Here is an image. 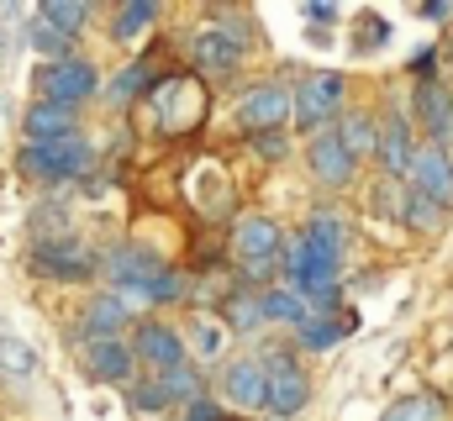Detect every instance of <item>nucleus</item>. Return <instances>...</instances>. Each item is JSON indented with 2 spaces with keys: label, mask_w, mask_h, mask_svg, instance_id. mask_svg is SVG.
I'll return each instance as SVG.
<instances>
[{
  "label": "nucleus",
  "mask_w": 453,
  "mask_h": 421,
  "mask_svg": "<svg viewBox=\"0 0 453 421\" xmlns=\"http://www.w3.org/2000/svg\"><path fill=\"white\" fill-rule=\"evenodd\" d=\"M21 169H27L32 180H48V185H58V180H80V174L90 169V142H85V137L32 142V148L21 153Z\"/></svg>",
  "instance_id": "obj_1"
},
{
  "label": "nucleus",
  "mask_w": 453,
  "mask_h": 421,
  "mask_svg": "<svg viewBox=\"0 0 453 421\" xmlns=\"http://www.w3.org/2000/svg\"><path fill=\"white\" fill-rule=\"evenodd\" d=\"M201 116H206V90L196 80H185V74L158 80V90H153V121L164 132H190Z\"/></svg>",
  "instance_id": "obj_2"
},
{
  "label": "nucleus",
  "mask_w": 453,
  "mask_h": 421,
  "mask_svg": "<svg viewBox=\"0 0 453 421\" xmlns=\"http://www.w3.org/2000/svg\"><path fill=\"white\" fill-rule=\"evenodd\" d=\"M232 248L248 269V279H264L274 264H280V226L269 216H242L237 232H232Z\"/></svg>",
  "instance_id": "obj_3"
},
{
  "label": "nucleus",
  "mask_w": 453,
  "mask_h": 421,
  "mask_svg": "<svg viewBox=\"0 0 453 421\" xmlns=\"http://www.w3.org/2000/svg\"><path fill=\"white\" fill-rule=\"evenodd\" d=\"M290 111H296V96H290L285 85H258V90H248V96L237 101V121H242L248 132L269 137V132H280V126L290 121Z\"/></svg>",
  "instance_id": "obj_4"
},
{
  "label": "nucleus",
  "mask_w": 453,
  "mask_h": 421,
  "mask_svg": "<svg viewBox=\"0 0 453 421\" xmlns=\"http://www.w3.org/2000/svg\"><path fill=\"white\" fill-rule=\"evenodd\" d=\"M264 369H269V411H274V417H296V411L306 406V395H311L301 364L285 358V353H269Z\"/></svg>",
  "instance_id": "obj_5"
},
{
  "label": "nucleus",
  "mask_w": 453,
  "mask_h": 421,
  "mask_svg": "<svg viewBox=\"0 0 453 421\" xmlns=\"http://www.w3.org/2000/svg\"><path fill=\"white\" fill-rule=\"evenodd\" d=\"M338 105H342V74L317 69V74L301 80V90H296V121H301V126H322Z\"/></svg>",
  "instance_id": "obj_6"
},
{
  "label": "nucleus",
  "mask_w": 453,
  "mask_h": 421,
  "mask_svg": "<svg viewBox=\"0 0 453 421\" xmlns=\"http://www.w3.org/2000/svg\"><path fill=\"white\" fill-rule=\"evenodd\" d=\"M90 96H96V69L80 64V58H64V64H53V69L42 74V101L74 111V105L90 101Z\"/></svg>",
  "instance_id": "obj_7"
},
{
  "label": "nucleus",
  "mask_w": 453,
  "mask_h": 421,
  "mask_svg": "<svg viewBox=\"0 0 453 421\" xmlns=\"http://www.w3.org/2000/svg\"><path fill=\"white\" fill-rule=\"evenodd\" d=\"M190 53H196V64H201L206 74H232V69L242 64V37H232L226 27L206 21V27L190 37Z\"/></svg>",
  "instance_id": "obj_8"
},
{
  "label": "nucleus",
  "mask_w": 453,
  "mask_h": 421,
  "mask_svg": "<svg viewBox=\"0 0 453 421\" xmlns=\"http://www.w3.org/2000/svg\"><path fill=\"white\" fill-rule=\"evenodd\" d=\"M101 269L111 274L121 290H153V285L164 279L158 258H153V253H142V248H111V253L101 258Z\"/></svg>",
  "instance_id": "obj_9"
},
{
  "label": "nucleus",
  "mask_w": 453,
  "mask_h": 421,
  "mask_svg": "<svg viewBox=\"0 0 453 421\" xmlns=\"http://www.w3.org/2000/svg\"><path fill=\"white\" fill-rule=\"evenodd\" d=\"M285 264H290V274H296V290H322V285H338V264L333 253H322V248H311L306 237L285 253Z\"/></svg>",
  "instance_id": "obj_10"
},
{
  "label": "nucleus",
  "mask_w": 453,
  "mask_h": 421,
  "mask_svg": "<svg viewBox=\"0 0 453 421\" xmlns=\"http://www.w3.org/2000/svg\"><path fill=\"white\" fill-rule=\"evenodd\" d=\"M417 116H422L433 148H443L453 137V96H449L443 80H422V85H417Z\"/></svg>",
  "instance_id": "obj_11"
},
{
  "label": "nucleus",
  "mask_w": 453,
  "mask_h": 421,
  "mask_svg": "<svg viewBox=\"0 0 453 421\" xmlns=\"http://www.w3.org/2000/svg\"><path fill=\"white\" fill-rule=\"evenodd\" d=\"M411 180H417V195L438 201L443 210L453 206V164H449V153H443V148H422V153H417V164H411Z\"/></svg>",
  "instance_id": "obj_12"
},
{
  "label": "nucleus",
  "mask_w": 453,
  "mask_h": 421,
  "mask_svg": "<svg viewBox=\"0 0 453 421\" xmlns=\"http://www.w3.org/2000/svg\"><path fill=\"white\" fill-rule=\"evenodd\" d=\"M137 353H142L148 364H158L164 374L185 369V342H180V332L164 326V321H142V326H137Z\"/></svg>",
  "instance_id": "obj_13"
},
{
  "label": "nucleus",
  "mask_w": 453,
  "mask_h": 421,
  "mask_svg": "<svg viewBox=\"0 0 453 421\" xmlns=\"http://www.w3.org/2000/svg\"><path fill=\"white\" fill-rule=\"evenodd\" d=\"M222 385H226V395H232L237 406H269V369H264V364H253V358L226 364Z\"/></svg>",
  "instance_id": "obj_14"
},
{
  "label": "nucleus",
  "mask_w": 453,
  "mask_h": 421,
  "mask_svg": "<svg viewBox=\"0 0 453 421\" xmlns=\"http://www.w3.org/2000/svg\"><path fill=\"white\" fill-rule=\"evenodd\" d=\"M353 164H358V158L342 148L338 132H327V137H317V142H311V174H317L322 185H333V190L348 185V180H353Z\"/></svg>",
  "instance_id": "obj_15"
},
{
  "label": "nucleus",
  "mask_w": 453,
  "mask_h": 421,
  "mask_svg": "<svg viewBox=\"0 0 453 421\" xmlns=\"http://www.w3.org/2000/svg\"><path fill=\"white\" fill-rule=\"evenodd\" d=\"M37 269L42 274H58V279H90L96 274V258L80 242H42L37 248Z\"/></svg>",
  "instance_id": "obj_16"
},
{
  "label": "nucleus",
  "mask_w": 453,
  "mask_h": 421,
  "mask_svg": "<svg viewBox=\"0 0 453 421\" xmlns=\"http://www.w3.org/2000/svg\"><path fill=\"white\" fill-rule=\"evenodd\" d=\"M27 137L32 142H64V137H74V111L53 105V101H37L27 111Z\"/></svg>",
  "instance_id": "obj_17"
},
{
  "label": "nucleus",
  "mask_w": 453,
  "mask_h": 421,
  "mask_svg": "<svg viewBox=\"0 0 453 421\" xmlns=\"http://www.w3.org/2000/svg\"><path fill=\"white\" fill-rule=\"evenodd\" d=\"M380 164H385V174L395 180V174H411V164H417V148H411V132H406V121H395L385 137H380Z\"/></svg>",
  "instance_id": "obj_18"
},
{
  "label": "nucleus",
  "mask_w": 453,
  "mask_h": 421,
  "mask_svg": "<svg viewBox=\"0 0 453 421\" xmlns=\"http://www.w3.org/2000/svg\"><path fill=\"white\" fill-rule=\"evenodd\" d=\"M90 369L101 374V379H111V385H121V379H132V353L121 348V342H90Z\"/></svg>",
  "instance_id": "obj_19"
},
{
  "label": "nucleus",
  "mask_w": 453,
  "mask_h": 421,
  "mask_svg": "<svg viewBox=\"0 0 453 421\" xmlns=\"http://www.w3.org/2000/svg\"><path fill=\"white\" fill-rule=\"evenodd\" d=\"M127 321V301L121 295H96L90 311H85V326L96 332V342H111V332Z\"/></svg>",
  "instance_id": "obj_20"
},
{
  "label": "nucleus",
  "mask_w": 453,
  "mask_h": 421,
  "mask_svg": "<svg viewBox=\"0 0 453 421\" xmlns=\"http://www.w3.org/2000/svg\"><path fill=\"white\" fill-rule=\"evenodd\" d=\"M258 301H264V321H296V326H306V321H311L301 290H264Z\"/></svg>",
  "instance_id": "obj_21"
},
{
  "label": "nucleus",
  "mask_w": 453,
  "mask_h": 421,
  "mask_svg": "<svg viewBox=\"0 0 453 421\" xmlns=\"http://www.w3.org/2000/svg\"><path fill=\"white\" fill-rule=\"evenodd\" d=\"M0 369L16 374V379H32V374H37V353H32V342H21V337L5 332V326H0Z\"/></svg>",
  "instance_id": "obj_22"
},
{
  "label": "nucleus",
  "mask_w": 453,
  "mask_h": 421,
  "mask_svg": "<svg viewBox=\"0 0 453 421\" xmlns=\"http://www.w3.org/2000/svg\"><path fill=\"white\" fill-rule=\"evenodd\" d=\"M153 16H158V5H153V0H127V5L116 11V27H111L116 42H137V37L153 27Z\"/></svg>",
  "instance_id": "obj_23"
},
{
  "label": "nucleus",
  "mask_w": 453,
  "mask_h": 421,
  "mask_svg": "<svg viewBox=\"0 0 453 421\" xmlns=\"http://www.w3.org/2000/svg\"><path fill=\"white\" fill-rule=\"evenodd\" d=\"M306 242H311V248H322V253H333V258H342V248H348V226H342L338 216H311Z\"/></svg>",
  "instance_id": "obj_24"
},
{
  "label": "nucleus",
  "mask_w": 453,
  "mask_h": 421,
  "mask_svg": "<svg viewBox=\"0 0 453 421\" xmlns=\"http://www.w3.org/2000/svg\"><path fill=\"white\" fill-rule=\"evenodd\" d=\"M37 16H42V21H53V27L64 32V37H74V32L85 27V16H90V5H80V0H48V5L37 11Z\"/></svg>",
  "instance_id": "obj_25"
},
{
  "label": "nucleus",
  "mask_w": 453,
  "mask_h": 421,
  "mask_svg": "<svg viewBox=\"0 0 453 421\" xmlns=\"http://www.w3.org/2000/svg\"><path fill=\"white\" fill-rule=\"evenodd\" d=\"M338 137H342V148H348L353 158H364V153H374V148H380V142H374V126H369V116H358V111H353V116L338 126Z\"/></svg>",
  "instance_id": "obj_26"
},
{
  "label": "nucleus",
  "mask_w": 453,
  "mask_h": 421,
  "mask_svg": "<svg viewBox=\"0 0 453 421\" xmlns=\"http://www.w3.org/2000/svg\"><path fill=\"white\" fill-rule=\"evenodd\" d=\"M342 321H333V316H311L306 326H301V348H333V342H342Z\"/></svg>",
  "instance_id": "obj_27"
},
{
  "label": "nucleus",
  "mask_w": 453,
  "mask_h": 421,
  "mask_svg": "<svg viewBox=\"0 0 453 421\" xmlns=\"http://www.w3.org/2000/svg\"><path fill=\"white\" fill-rule=\"evenodd\" d=\"M264 321V301H253V295H232L226 301V326L232 332H248V326H258Z\"/></svg>",
  "instance_id": "obj_28"
},
{
  "label": "nucleus",
  "mask_w": 453,
  "mask_h": 421,
  "mask_svg": "<svg viewBox=\"0 0 453 421\" xmlns=\"http://www.w3.org/2000/svg\"><path fill=\"white\" fill-rule=\"evenodd\" d=\"M32 48H37V53H48V58H58V64H64V48H69V37H64V32H58V27H53V21H42V16H37V27H32Z\"/></svg>",
  "instance_id": "obj_29"
},
{
  "label": "nucleus",
  "mask_w": 453,
  "mask_h": 421,
  "mask_svg": "<svg viewBox=\"0 0 453 421\" xmlns=\"http://www.w3.org/2000/svg\"><path fill=\"white\" fill-rule=\"evenodd\" d=\"M148 85H153V69H148V64H132V69L116 80L106 96H111V101H132V96H137V90H148Z\"/></svg>",
  "instance_id": "obj_30"
},
{
  "label": "nucleus",
  "mask_w": 453,
  "mask_h": 421,
  "mask_svg": "<svg viewBox=\"0 0 453 421\" xmlns=\"http://www.w3.org/2000/svg\"><path fill=\"white\" fill-rule=\"evenodd\" d=\"M406 221H411V226H422V232H433V226L443 221V206H438V201H427V195H411Z\"/></svg>",
  "instance_id": "obj_31"
},
{
  "label": "nucleus",
  "mask_w": 453,
  "mask_h": 421,
  "mask_svg": "<svg viewBox=\"0 0 453 421\" xmlns=\"http://www.w3.org/2000/svg\"><path fill=\"white\" fill-rule=\"evenodd\" d=\"M164 385H169V395H174V401H190V406H196V390H201V379H196L190 369H174V374H164Z\"/></svg>",
  "instance_id": "obj_32"
},
{
  "label": "nucleus",
  "mask_w": 453,
  "mask_h": 421,
  "mask_svg": "<svg viewBox=\"0 0 453 421\" xmlns=\"http://www.w3.org/2000/svg\"><path fill=\"white\" fill-rule=\"evenodd\" d=\"M174 395H169V385L158 379V385H142V390H132V406L137 411H158V406H169Z\"/></svg>",
  "instance_id": "obj_33"
},
{
  "label": "nucleus",
  "mask_w": 453,
  "mask_h": 421,
  "mask_svg": "<svg viewBox=\"0 0 453 421\" xmlns=\"http://www.w3.org/2000/svg\"><path fill=\"white\" fill-rule=\"evenodd\" d=\"M196 348H201V353H217V348H222V337H217L211 321H196Z\"/></svg>",
  "instance_id": "obj_34"
},
{
  "label": "nucleus",
  "mask_w": 453,
  "mask_h": 421,
  "mask_svg": "<svg viewBox=\"0 0 453 421\" xmlns=\"http://www.w3.org/2000/svg\"><path fill=\"white\" fill-rule=\"evenodd\" d=\"M185 421H222V411H217L211 401H196V406H190V417H185Z\"/></svg>",
  "instance_id": "obj_35"
},
{
  "label": "nucleus",
  "mask_w": 453,
  "mask_h": 421,
  "mask_svg": "<svg viewBox=\"0 0 453 421\" xmlns=\"http://www.w3.org/2000/svg\"><path fill=\"white\" fill-rule=\"evenodd\" d=\"M258 148H264V153H274V158H280V153H285V142H280V137H274V132H269V137H258Z\"/></svg>",
  "instance_id": "obj_36"
},
{
  "label": "nucleus",
  "mask_w": 453,
  "mask_h": 421,
  "mask_svg": "<svg viewBox=\"0 0 453 421\" xmlns=\"http://www.w3.org/2000/svg\"><path fill=\"white\" fill-rule=\"evenodd\" d=\"M422 11H427L433 21H449V16H453V5H438V0H433V5H422Z\"/></svg>",
  "instance_id": "obj_37"
},
{
  "label": "nucleus",
  "mask_w": 453,
  "mask_h": 421,
  "mask_svg": "<svg viewBox=\"0 0 453 421\" xmlns=\"http://www.w3.org/2000/svg\"><path fill=\"white\" fill-rule=\"evenodd\" d=\"M385 421H395V417H385Z\"/></svg>",
  "instance_id": "obj_38"
}]
</instances>
